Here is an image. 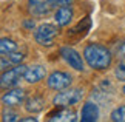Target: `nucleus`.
I'll return each instance as SVG.
<instances>
[{
	"label": "nucleus",
	"instance_id": "f257e3e1",
	"mask_svg": "<svg viewBox=\"0 0 125 122\" xmlns=\"http://www.w3.org/2000/svg\"><path fill=\"white\" fill-rule=\"evenodd\" d=\"M83 59L88 63L90 68L102 71V70L110 68L113 56L110 53V50H107L105 46L99 45V43H88L83 50Z\"/></svg>",
	"mask_w": 125,
	"mask_h": 122
},
{
	"label": "nucleus",
	"instance_id": "f03ea898",
	"mask_svg": "<svg viewBox=\"0 0 125 122\" xmlns=\"http://www.w3.org/2000/svg\"><path fill=\"white\" fill-rule=\"evenodd\" d=\"M83 91L80 88H70V90H60V93H57L52 99V104L56 107H70L74 105L77 102L82 100Z\"/></svg>",
	"mask_w": 125,
	"mask_h": 122
},
{
	"label": "nucleus",
	"instance_id": "7ed1b4c3",
	"mask_svg": "<svg viewBox=\"0 0 125 122\" xmlns=\"http://www.w3.org/2000/svg\"><path fill=\"white\" fill-rule=\"evenodd\" d=\"M57 26L51 25V23H43V25L37 26V30L34 31V39L39 45L43 46H51L54 43V39L57 36Z\"/></svg>",
	"mask_w": 125,
	"mask_h": 122
},
{
	"label": "nucleus",
	"instance_id": "20e7f679",
	"mask_svg": "<svg viewBox=\"0 0 125 122\" xmlns=\"http://www.w3.org/2000/svg\"><path fill=\"white\" fill-rule=\"evenodd\" d=\"M26 68H28V67L22 65V63H19L16 68H11V70H8V71H3V74H2V80H0L2 87H3V88H9V87L17 85V84H19V80L23 79Z\"/></svg>",
	"mask_w": 125,
	"mask_h": 122
},
{
	"label": "nucleus",
	"instance_id": "39448f33",
	"mask_svg": "<svg viewBox=\"0 0 125 122\" xmlns=\"http://www.w3.org/2000/svg\"><path fill=\"white\" fill-rule=\"evenodd\" d=\"M71 80H73V77H71L68 73H65V71H54V73H51V74L48 76L46 84H48V87H50L51 90L60 91V90L68 88V87L71 85Z\"/></svg>",
	"mask_w": 125,
	"mask_h": 122
},
{
	"label": "nucleus",
	"instance_id": "423d86ee",
	"mask_svg": "<svg viewBox=\"0 0 125 122\" xmlns=\"http://www.w3.org/2000/svg\"><path fill=\"white\" fill-rule=\"evenodd\" d=\"M60 56L71 68H74L76 71H83L85 67H83V59L82 56L79 54L74 48L71 46H62L60 48Z\"/></svg>",
	"mask_w": 125,
	"mask_h": 122
},
{
	"label": "nucleus",
	"instance_id": "0eeeda50",
	"mask_svg": "<svg viewBox=\"0 0 125 122\" xmlns=\"http://www.w3.org/2000/svg\"><path fill=\"white\" fill-rule=\"evenodd\" d=\"M25 96H26V93L23 88H11L3 94L2 102L5 107H16V105H20L25 100Z\"/></svg>",
	"mask_w": 125,
	"mask_h": 122
},
{
	"label": "nucleus",
	"instance_id": "6e6552de",
	"mask_svg": "<svg viewBox=\"0 0 125 122\" xmlns=\"http://www.w3.org/2000/svg\"><path fill=\"white\" fill-rule=\"evenodd\" d=\"M45 76H46V68L43 65H32V67L26 68L23 79H25L28 84H37V82H40Z\"/></svg>",
	"mask_w": 125,
	"mask_h": 122
},
{
	"label": "nucleus",
	"instance_id": "1a4fd4ad",
	"mask_svg": "<svg viewBox=\"0 0 125 122\" xmlns=\"http://www.w3.org/2000/svg\"><path fill=\"white\" fill-rule=\"evenodd\" d=\"M80 119L82 122H96L99 119V107L93 102H85L80 111Z\"/></svg>",
	"mask_w": 125,
	"mask_h": 122
},
{
	"label": "nucleus",
	"instance_id": "9d476101",
	"mask_svg": "<svg viewBox=\"0 0 125 122\" xmlns=\"http://www.w3.org/2000/svg\"><path fill=\"white\" fill-rule=\"evenodd\" d=\"M51 122H76L77 121V114L76 111L70 110L68 107H60V110L57 113L50 116Z\"/></svg>",
	"mask_w": 125,
	"mask_h": 122
},
{
	"label": "nucleus",
	"instance_id": "9b49d317",
	"mask_svg": "<svg viewBox=\"0 0 125 122\" xmlns=\"http://www.w3.org/2000/svg\"><path fill=\"white\" fill-rule=\"evenodd\" d=\"M73 19V9L70 8V5L66 6H60L57 11L54 12V20L59 26H66Z\"/></svg>",
	"mask_w": 125,
	"mask_h": 122
},
{
	"label": "nucleus",
	"instance_id": "f8f14e48",
	"mask_svg": "<svg viewBox=\"0 0 125 122\" xmlns=\"http://www.w3.org/2000/svg\"><path fill=\"white\" fill-rule=\"evenodd\" d=\"M45 108V99L42 96H32L25 102V110L30 113H39Z\"/></svg>",
	"mask_w": 125,
	"mask_h": 122
},
{
	"label": "nucleus",
	"instance_id": "ddd939ff",
	"mask_svg": "<svg viewBox=\"0 0 125 122\" xmlns=\"http://www.w3.org/2000/svg\"><path fill=\"white\" fill-rule=\"evenodd\" d=\"M17 50V43L11 40V39H2L0 40V53L2 54H9V53H14Z\"/></svg>",
	"mask_w": 125,
	"mask_h": 122
},
{
	"label": "nucleus",
	"instance_id": "4468645a",
	"mask_svg": "<svg viewBox=\"0 0 125 122\" xmlns=\"http://www.w3.org/2000/svg\"><path fill=\"white\" fill-rule=\"evenodd\" d=\"M110 119L113 122H125V105H119L110 114Z\"/></svg>",
	"mask_w": 125,
	"mask_h": 122
},
{
	"label": "nucleus",
	"instance_id": "2eb2a0df",
	"mask_svg": "<svg viewBox=\"0 0 125 122\" xmlns=\"http://www.w3.org/2000/svg\"><path fill=\"white\" fill-rule=\"evenodd\" d=\"M116 77L119 80H125V57L117 63V67H116Z\"/></svg>",
	"mask_w": 125,
	"mask_h": 122
},
{
	"label": "nucleus",
	"instance_id": "dca6fc26",
	"mask_svg": "<svg viewBox=\"0 0 125 122\" xmlns=\"http://www.w3.org/2000/svg\"><path fill=\"white\" fill-rule=\"evenodd\" d=\"M2 121L3 122H14V121H20L17 113H14V111H5L2 114Z\"/></svg>",
	"mask_w": 125,
	"mask_h": 122
},
{
	"label": "nucleus",
	"instance_id": "f3484780",
	"mask_svg": "<svg viewBox=\"0 0 125 122\" xmlns=\"http://www.w3.org/2000/svg\"><path fill=\"white\" fill-rule=\"evenodd\" d=\"M46 2L52 8V6H66V5H71L73 0H46Z\"/></svg>",
	"mask_w": 125,
	"mask_h": 122
},
{
	"label": "nucleus",
	"instance_id": "a211bd4d",
	"mask_svg": "<svg viewBox=\"0 0 125 122\" xmlns=\"http://www.w3.org/2000/svg\"><path fill=\"white\" fill-rule=\"evenodd\" d=\"M8 56H9V60H11L12 63H17V65H19V63H22L23 57H25L22 53H9Z\"/></svg>",
	"mask_w": 125,
	"mask_h": 122
},
{
	"label": "nucleus",
	"instance_id": "6ab92c4d",
	"mask_svg": "<svg viewBox=\"0 0 125 122\" xmlns=\"http://www.w3.org/2000/svg\"><path fill=\"white\" fill-rule=\"evenodd\" d=\"M11 60H9V57L6 59V56H2V60H0V67H2V71H6V68H9V65H11Z\"/></svg>",
	"mask_w": 125,
	"mask_h": 122
},
{
	"label": "nucleus",
	"instance_id": "aec40b11",
	"mask_svg": "<svg viewBox=\"0 0 125 122\" xmlns=\"http://www.w3.org/2000/svg\"><path fill=\"white\" fill-rule=\"evenodd\" d=\"M20 121H22V122H31V121H32V122H36L37 118H32V116H30V118H20Z\"/></svg>",
	"mask_w": 125,
	"mask_h": 122
},
{
	"label": "nucleus",
	"instance_id": "412c9836",
	"mask_svg": "<svg viewBox=\"0 0 125 122\" xmlns=\"http://www.w3.org/2000/svg\"><path fill=\"white\" fill-rule=\"evenodd\" d=\"M23 26H25V28H31V30H32V28H34V22H32V20H30V22H23Z\"/></svg>",
	"mask_w": 125,
	"mask_h": 122
},
{
	"label": "nucleus",
	"instance_id": "4be33fe9",
	"mask_svg": "<svg viewBox=\"0 0 125 122\" xmlns=\"http://www.w3.org/2000/svg\"><path fill=\"white\" fill-rule=\"evenodd\" d=\"M119 53H121L122 57H125V43H122V46L119 48Z\"/></svg>",
	"mask_w": 125,
	"mask_h": 122
},
{
	"label": "nucleus",
	"instance_id": "5701e85b",
	"mask_svg": "<svg viewBox=\"0 0 125 122\" xmlns=\"http://www.w3.org/2000/svg\"><path fill=\"white\" fill-rule=\"evenodd\" d=\"M122 93H124V94H125V85H124V88H122Z\"/></svg>",
	"mask_w": 125,
	"mask_h": 122
}]
</instances>
